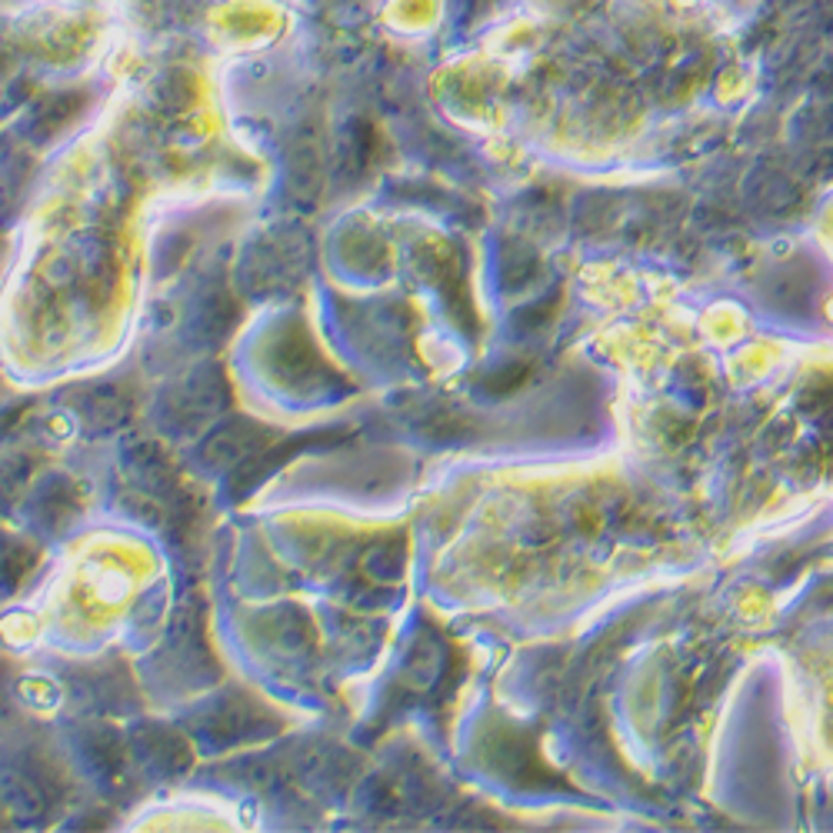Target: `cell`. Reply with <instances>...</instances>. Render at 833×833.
Instances as JSON below:
<instances>
[{
	"mask_svg": "<svg viewBox=\"0 0 833 833\" xmlns=\"http://www.w3.org/2000/svg\"><path fill=\"white\" fill-rule=\"evenodd\" d=\"M777 4H780V8H790V4H797V0H777Z\"/></svg>",
	"mask_w": 833,
	"mask_h": 833,
	"instance_id": "6da1fadb",
	"label": "cell"
}]
</instances>
